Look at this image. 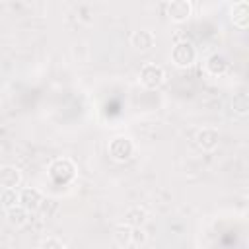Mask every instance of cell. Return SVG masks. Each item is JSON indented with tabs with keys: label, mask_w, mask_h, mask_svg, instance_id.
Returning <instances> with one entry per match:
<instances>
[{
	"label": "cell",
	"mask_w": 249,
	"mask_h": 249,
	"mask_svg": "<svg viewBox=\"0 0 249 249\" xmlns=\"http://www.w3.org/2000/svg\"><path fill=\"white\" fill-rule=\"evenodd\" d=\"M47 171H49V177L54 183L66 185V183L74 181V177L78 173V167H76V163L70 158H56V160H53L49 163V169Z\"/></svg>",
	"instance_id": "6da1fadb"
},
{
	"label": "cell",
	"mask_w": 249,
	"mask_h": 249,
	"mask_svg": "<svg viewBox=\"0 0 249 249\" xmlns=\"http://www.w3.org/2000/svg\"><path fill=\"white\" fill-rule=\"evenodd\" d=\"M196 60V49L191 41H177L171 49V62L177 68H189Z\"/></svg>",
	"instance_id": "7a4b0ae2"
},
{
	"label": "cell",
	"mask_w": 249,
	"mask_h": 249,
	"mask_svg": "<svg viewBox=\"0 0 249 249\" xmlns=\"http://www.w3.org/2000/svg\"><path fill=\"white\" fill-rule=\"evenodd\" d=\"M107 152H109L111 160H115V161H119V163H124V161H128V160L132 158V154H134V142H132L128 136H123V134H121V136H115V138L109 140Z\"/></svg>",
	"instance_id": "3957f363"
},
{
	"label": "cell",
	"mask_w": 249,
	"mask_h": 249,
	"mask_svg": "<svg viewBox=\"0 0 249 249\" xmlns=\"http://www.w3.org/2000/svg\"><path fill=\"white\" fill-rule=\"evenodd\" d=\"M138 82L146 89H158L165 82V70L160 64H144L138 74Z\"/></svg>",
	"instance_id": "277c9868"
},
{
	"label": "cell",
	"mask_w": 249,
	"mask_h": 249,
	"mask_svg": "<svg viewBox=\"0 0 249 249\" xmlns=\"http://www.w3.org/2000/svg\"><path fill=\"white\" fill-rule=\"evenodd\" d=\"M195 142H196V146H198L202 152H212V150H216L218 144H220V132H218V128H214V126H202L200 130H196Z\"/></svg>",
	"instance_id": "5b68a950"
},
{
	"label": "cell",
	"mask_w": 249,
	"mask_h": 249,
	"mask_svg": "<svg viewBox=\"0 0 249 249\" xmlns=\"http://www.w3.org/2000/svg\"><path fill=\"white\" fill-rule=\"evenodd\" d=\"M193 16V4L189 0H173L167 4V18L173 23H185Z\"/></svg>",
	"instance_id": "8992f818"
},
{
	"label": "cell",
	"mask_w": 249,
	"mask_h": 249,
	"mask_svg": "<svg viewBox=\"0 0 249 249\" xmlns=\"http://www.w3.org/2000/svg\"><path fill=\"white\" fill-rule=\"evenodd\" d=\"M204 70H206V74L212 76V78H222V76H226V74L230 72V60H228L224 54L214 53V54H210V56L206 58Z\"/></svg>",
	"instance_id": "52a82bcc"
},
{
	"label": "cell",
	"mask_w": 249,
	"mask_h": 249,
	"mask_svg": "<svg viewBox=\"0 0 249 249\" xmlns=\"http://www.w3.org/2000/svg\"><path fill=\"white\" fill-rule=\"evenodd\" d=\"M230 21L239 29L249 27V0H239L230 6Z\"/></svg>",
	"instance_id": "ba28073f"
},
{
	"label": "cell",
	"mask_w": 249,
	"mask_h": 249,
	"mask_svg": "<svg viewBox=\"0 0 249 249\" xmlns=\"http://www.w3.org/2000/svg\"><path fill=\"white\" fill-rule=\"evenodd\" d=\"M130 45H132V49L134 51H138V53H148L154 45H156V35H154V31H150V29H136V31H132V35H130Z\"/></svg>",
	"instance_id": "9c48e42d"
},
{
	"label": "cell",
	"mask_w": 249,
	"mask_h": 249,
	"mask_svg": "<svg viewBox=\"0 0 249 249\" xmlns=\"http://www.w3.org/2000/svg\"><path fill=\"white\" fill-rule=\"evenodd\" d=\"M21 179H23V175H21V169L19 167H16V165H2V169H0V185L4 189H16V187H19L21 185Z\"/></svg>",
	"instance_id": "30bf717a"
},
{
	"label": "cell",
	"mask_w": 249,
	"mask_h": 249,
	"mask_svg": "<svg viewBox=\"0 0 249 249\" xmlns=\"http://www.w3.org/2000/svg\"><path fill=\"white\" fill-rule=\"evenodd\" d=\"M41 202H43V193H41L39 189H35V187H25V189L19 191V204L25 206L29 212L37 210V208L41 206Z\"/></svg>",
	"instance_id": "8fae6325"
},
{
	"label": "cell",
	"mask_w": 249,
	"mask_h": 249,
	"mask_svg": "<svg viewBox=\"0 0 249 249\" xmlns=\"http://www.w3.org/2000/svg\"><path fill=\"white\" fill-rule=\"evenodd\" d=\"M124 220V224H128V226H132V228H142L146 222H148V218H150V214H148V210L144 208V206H130V208H126L124 210V216H123Z\"/></svg>",
	"instance_id": "7c38bea8"
},
{
	"label": "cell",
	"mask_w": 249,
	"mask_h": 249,
	"mask_svg": "<svg viewBox=\"0 0 249 249\" xmlns=\"http://www.w3.org/2000/svg\"><path fill=\"white\" fill-rule=\"evenodd\" d=\"M132 231L134 228L124 224V222H119L115 228H113V239L119 247H130L132 245Z\"/></svg>",
	"instance_id": "4fadbf2b"
},
{
	"label": "cell",
	"mask_w": 249,
	"mask_h": 249,
	"mask_svg": "<svg viewBox=\"0 0 249 249\" xmlns=\"http://www.w3.org/2000/svg\"><path fill=\"white\" fill-rule=\"evenodd\" d=\"M6 218H8V224L12 228H23L27 222H29V210L21 204L6 210Z\"/></svg>",
	"instance_id": "5bb4252c"
},
{
	"label": "cell",
	"mask_w": 249,
	"mask_h": 249,
	"mask_svg": "<svg viewBox=\"0 0 249 249\" xmlns=\"http://www.w3.org/2000/svg\"><path fill=\"white\" fill-rule=\"evenodd\" d=\"M230 107L239 117L249 115V93H235L231 97V101H230Z\"/></svg>",
	"instance_id": "9a60e30c"
},
{
	"label": "cell",
	"mask_w": 249,
	"mask_h": 249,
	"mask_svg": "<svg viewBox=\"0 0 249 249\" xmlns=\"http://www.w3.org/2000/svg\"><path fill=\"white\" fill-rule=\"evenodd\" d=\"M0 202H2L4 210H10V208H14V206L19 204V193L16 189H2Z\"/></svg>",
	"instance_id": "2e32d148"
},
{
	"label": "cell",
	"mask_w": 249,
	"mask_h": 249,
	"mask_svg": "<svg viewBox=\"0 0 249 249\" xmlns=\"http://www.w3.org/2000/svg\"><path fill=\"white\" fill-rule=\"evenodd\" d=\"M39 249H66L64 247V243L58 239V237H45L43 241H41V245H39Z\"/></svg>",
	"instance_id": "e0dca14e"
},
{
	"label": "cell",
	"mask_w": 249,
	"mask_h": 249,
	"mask_svg": "<svg viewBox=\"0 0 249 249\" xmlns=\"http://www.w3.org/2000/svg\"><path fill=\"white\" fill-rule=\"evenodd\" d=\"M146 241H148L146 231H144L142 228H134V231H132V245H134V247H140V245H144Z\"/></svg>",
	"instance_id": "ac0fdd59"
},
{
	"label": "cell",
	"mask_w": 249,
	"mask_h": 249,
	"mask_svg": "<svg viewBox=\"0 0 249 249\" xmlns=\"http://www.w3.org/2000/svg\"><path fill=\"white\" fill-rule=\"evenodd\" d=\"M243 195H245V198L249 200V183H247V187H245V193H243Z\"/></svg>",
	"instance_id": "d6986e66"
}]
</instances>
